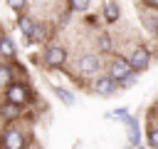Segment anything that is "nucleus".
<instances>
[{"mask_svg":"<svg viewBox=\"0 0 158 149\" xmlns=\"http://www.w3.org/2000/svg\"><path fill=\"white\" fill-rule=\"evenodd\" d=\"M25 147H27V134L15 122H7V127L0 132V149H25Z\"/></svg>","mask_w":158,"mask_h":149,"instance_id":"f257e3e1","label":"nucleus"},{"mask_svg":"<svg viewBox=\"0 0 158 149\" xmlns=\"http://www.w3.org/2000/svg\"><path fill=\"white\" fill-rule=\"evenodd\" d=\"M5 99L7 102H12V104H20V107H25V104H30V99H32V89L27 87V82H10L7 87H5Z\"/></svg>","mask_w":158,"mask_h":149,"instance_id":"f03ea898","label":"nucleus"},{"mask_svg":"<svg viewBox=\"0 0 158 149\" xmlns=\"http://www.w3.org/2000/svg\"><path fill=\"white\" fill-rule=\"evenodd\" d=\"M67 57H69L67 47H62V45H49V47L42 52V65H44L47 70H59V67H64Z\"/></svg>","mask_w":158,"mask_h":149,"instance_id":"7ed1b4c3","label":"nucleus"},{"mask_svg":"<svg viewBox=\"0 0 158 149\" xmlns=\"http://www.w3.org/2000/svg\"><path fill=\"white\" fill-rule=\"evenodd\" d=\"M77 72H79L81 77H94V74H99V72H101V60H99V55H91V52L79 55V60H77Z\"/></svg>","mask_w":158,"mask_h":149,"instance_id":"20e7f679","label":"nucleus"},{"mask_svg":"<svg viewBox=\"0 0 158 149\" xmlns=\"http://www.w3.org/2000/svg\"><path fill=\"white\" fill-rule=\"evenodd\" d=\"M106 72H109L116 82H121V79H126V77H131V74H133V67L128 65V60H126V57L114 55V57L109 60V65H106Z\"/></svg>","mask_w":158,"mask_h":149,"instance_id":"39448f33","label":"nucleus"},{"mask_svg":"<svg viewBox=\"0 0 158 149\" xmlns=\"http://www.w3.org/2000/svg\"><path fill=\"white\" fill-rule=\"evenodd\" d=\"M91 89L99 94V97H114V94H118V82L106 72V74H99L94 82H91Z\"/></svg>","mask_w":158,"mask_h":149,"instance_id":"423d86ee","label":"nucleus"},{"mask_svg":"<svg viewBox=\"0 0 158 149\" xmlns=\"http://www.w3.org/2000/svg\"><path fill=\"white\" fill-rule=\"evenodd\" d=\"M128 65L133 67V72H143V70H148V65H151V50L148 47H143V45H138V47H133L131 52H128Z\"/></svg>","mask_w":158,"mask_h":149,"instance_id":"0eeeda50","label":"nucleus"},{"mask_svg":"<svg viewBox=\"0 0 158 149\" xmlns=\"http://www.w3.org/2000/svg\"><path fill=\"white\" fill-rule=\"evenodd\" d=\"M22 114H25V107L12 104V102H7V99L0 102V119H2V122H17Z\"/></svg>","mask_w":158,"mask_h":149,"instance_id":"6e6552de","label":"nucleus"},{"mask_svg":"<svg viewBox=\"0 0 158 149\" xmlns=\"http://www.w3.org/2000/svg\"><path fill=\"white\" fill-rule=\"evenodd\" d=\"M143 27L151 32V35H158V7H151V5H143Z\"/></svg>","mask_w":158,"mask_h":149,"instance_id":"1a4fd4ad","label":"nucleus"},{"mask_svg":"<svg viewBox=\"0 0 158 149\" xmlns=\"http://www.w3.org/2000/svg\"><path fill=\"white\" fill-rule=\"evenodd\" d=\"M15 55H17L15 40H12L7 32H2V35H0V57H2V60H15Z\"/></svg>","mask_w":158,"mask_h":149,"instance_id":"9d476101","label":"nucleus"},{"mask_svg":"<svg viewBox=\"0 0 158 149\" xmlns=\"http://www.w3.org/2000/svg\"><path fill=\"white\" fill-rule=\"evenodd\" d=\"M121 17V10L116 5V0H104V10H101V20L106 25H114L116 20Z\"/></svg>","mask_w":158,"mask_h":149,"instance_id":"9b49d317","label":"nucleus"},{"mask_svg":"<svg viewBox=\"0 0 158 149\" xmlns=\"http://www.w3.org/2000/svg\"><path fill=\"white\" fill-rule=\"evenodd\" d=\"M35 25H37V22H35L30 15H20V17H17V27H20V32L25 35V40H30V37H32Z\"/></svg>","mask_w":158,"mask_h":149,"instance_id":"f8f14e48","label":"nucleus"},{"mask_svg":"<svg viewBox=\"0 0 158 149\" xmlns=\"http://www.w3.org/2000/svg\"><path fill=\"white\" fill-rule=\"evenodd\" d=\"M126 129H128V144L131 147H138L141 144V132H138V122L133 117L126 119Z\"/></svg>","mask_w":158,"mask_h":149,"instance_id":"ddd939ff","label":"nucleus"},{"mask_svg":"<svg viewBox=\"0 0 158 149\" xmlns=\"http://www.w3.org/2000/svg\"><path fill=\"white\" fill-rule=\"evenodd\" d=\"M12 79H15V67L7 65V62H2L0 65V87H7Z\"/></svg>","mask_w":158,"mask_h":149,"instance_id":"4468645a","label":"nucleus"},{"mask_svg":"<svg viewBox=\"0 0 158 149\" xmlns=\"http://www.w3.org/2000/svg\"><path fill=\"white\" fill-rule=\"evenodd\" d=\"M52 92L57 94V99H59L62 104H69V107H72V104L77 102V97H74L69 89H64V87H52Z\"/></svg>","mask_w":158,"mask_h":149,"instance_id":"2eb2a0df","label":"nucleus"},{"mask_svg":"<svg viewBox=\"0 0 158 149\" xmlns=\"http://www.w3.org/2000/svg\"><path fill=\"white\" fill-rule=\"evenodd\" d=\"M131 117V112H128V107H118V109H114V112H109L106 114V119H114V122H123L126 124V119Z\"/></svg>","mask_w":158,"mask_h":149,"instance_id":"dca6fc26","label":"nucleus"},{"mask_svg":"<svg viewBox=\"0 0 158 149\" xmlns=\"http://www.w3.org/2000/svg\"><path fill=\"white\" fill-rule=\"evenodd\" d=\"M67 5H69L72 12H89L91 0H67Z\"/></svg>","mask_w":158,"mask_h":149,"instance_id":"f3484780","label":"nucleus"},{"mask_svg":"<svg viewBox=\"0 0 158 149\" xmlns=\"http://www.w3.org/2000/svg\"><path fill=\"white\" fill-rule=\"evenodd\" d=\"M99 50H101V52H111V50H114L111 35H99Z\"/></svg>","mask_w":158,"mask_h":149,"instance_id":"a211bd4d","label":"nucleus"},{"mask_svg":"<svg viewBox=\"0 0 158 149\" xmlns=\"http://www.w3.org/2000/svg\"><path fill=\"white\" fill-rule=\"evenodd\" d=\"M148 147L158 149V124H151L148 127Z\"/></svg>","mask_w":158,"mask_h":149,"instance_id":"6ab92c4d","label":"nucleus"},{"mask_svg":"<svg viewBox=\"0 0 158 149\" xmlns=\"http://www.w3.org/2000/svg\"><path fill=\"white\" fill-rule=\"evenodd\" d=\"M25 5H27V0H7V7H10L12 12H22Z\"/></svg>","mask_w":158,"mask_h":149,"instance_id":"aec40b11","label":"nucleus"},{"mask_svg":"<svg viewBox=\"0 0 158 149\" xmlns=\"http://www.w3.org/2000/svg\"><path fill=\"white\" fill-rule=\"evenodd\" d=\"M133 84H136V74H131V77H126V79H121V82H118V87H121V89H128V87H133Z\"/></svg>","mask_w":158,"mask_h":149,"instance_id":"412c9836","label":"nucleus"},{"mask_svg":"<svg viewBox=\"0 0 158 149\" xmlns=\"http://www.w3.org/2000/svg\"><path fill=\"white\" fill-rule=\"evenodd\" d=\"M143 5H151V7H158V0H143Z\"/></svg>","mask_w":158,"mask_h":149,"instance_id":"4be33fe9","label":"nucleus"},{"mask_svg":"<svg viewBox=\"0 0 158 149\" xmlns=\"http://www.w3.org/2000/svg\"><path fill=\"white\" fill-rule=\"evenodd\" d=\"M123 149H136V147H131V144H126V147H123Z\"/></svg>","mask_w":158,"mask_h":149,"instance_id":"5701e85b","label":"nucleus"},{"mask_svg":"<svg viewBox=\"0 0 158 149\" xmlns=\"http://www.w3.org/2000/svg\"><path fill=\"white\" fill-rule=\"evenodd\" d=\"M136 149H143V147H141V144H138V147H136Z\"/></svg>","mask_w":158,"mask_h":149,"instance_id":"b1692460","label":"nucleus"}]
</instances>
